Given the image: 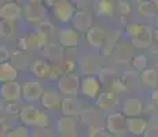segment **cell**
I'll return each mask as SVG.
<instances>
[{
  "mask_svg": "<svg viewBox=\"0 0 158 137\" xmlns=\"http://www.w3.org/2000/svg\"><path fill=\"white\" fill-rule=\"evenodd\" d=\"M81 88L80 78L74 73H65L58 80V89L68 96H76L78 93V89Z\"/></svg>",
  "mask_w": 158,
  "mask_h": 137,
  "instance_id": "cell-1",
  "label": "cell"
},
{
  "mask_svg": "<svg viewBox=\"0 0 158 137\" xmlns=\"http://www.w3.org/2000/svg\"><path fill=\"white\" fill-rule=\"evenodd\" d=\"M43 93V87L39 81H26L22 84V97L25 99V102L33 103L41 100Z\"/></svg>",
  "mask_w": 158,
  "mask_h": 137,
  "instance_id": "cell-2",
  "label": "cell"
},
{
  "mask_svg": "<svg viewBox=\"0 0 158 137\" xmlns=\"http://www.w3.org/2000/svg\"><path fill=\"white\" fill-rule=\"evenodd\" d=\"M52 14L60 23H68L69 21L73 19L76 13H74V7H73V4L69 0H62L60 3H58L55 7H52Z\"/></svg>",
  "mask_w": 158,
  "mask_h": 137,
  "instance_id": "cell-3",
  "label": "cell"
},
{
  "mask_svg": "<svg viewBox=\"0 0 158 137\" xmlns=\"http://www.w3.org/2000/svg\"><path fill=\"white\" fill-rule=\"evenodd\" d=\"M56 130L60 137H77V123L73 117H60L56 121Z\"/></svg>",
  "mask_w": 158,
  "mask_h": 137,
  "instance_id": "cell-4",
  "label": "cell"
},
{
  "mask_svg": "<svg viewBox=\"0 0 158 137\" xmlns=\"http://www.w3.org/2000/svg\"><path fill=\"white\" fill-rule=\"evenodd\" d=\"M106 127L113 135H121L127 129V118L123 112H114L110 114L106 119Z\"/></svg>",
  "mask_w": 158,
  "mask_h": 137,
  "instance_id": "cell-5",
  "label": "cell"
},
{
  "mask_svg": "<svg viewBox=\"0 0 158 137\" xmlns=\"http://www.w3.org/2000/svg\"><path fill=\"white\" fill-rule=\"evenodd\" d=\"M2 97L6 102H11L15 103L21 99L22 96V85H19L17 81H11V82H4L2 85Z\"/></svg>",
  "mask_w": 158,
  "mask_h": 137,
  "instance_id": "cell-6",
  "label": "cell"
},
{
  "mask_svg": "<svg viewBox=\"0 0 158 137\" xmlns=\"http://www.w3.org/2000/svg\"><path fill=\"white\" fill-rule=\"evenodd\" d=\"M81 92L89 99H96L101 92V82L95 75H87L81 80Z\"/></svg>",
  "mask_w": 158,
  "mask_h": 137,
  "instance_id": "cell-7",
  "label": "cell"
},
{
  "mask_svg": "<svg viewBox=\"0 0 158 137\" xmlns=\"http://www.w3.org/2000/svg\"><path fill=\"white\" fill-rule=\"evenodd\" d=\"M102 66V60L96 55H87L80 60V67L81 71L87 75H94L99 71Z\"/></svg>",
  "mask_w": 158,
  "mask_h": 137,
  "instance_id": "cell-8",
  "label": "cell"
},
{
  "mask_svg": "<svg viewBox=\"0 0 158 137\" xmlns=\"http://www.w3.org/2000/svg\"><path fill=\"white\" fill-rule=\"evenodd\" d=\"M72 22L77 32L87 33L89 29H92V26H91L92 25V17L87 11H77L74 14V17H73Z\"/></svg>",
  "mask_w": 158,
  "mask_h": 137,
  "instance_id": "cell-9",
  "label": "cell"
},
{
  "mask_svg": "<svg viewBox=\"0 0 158 137\" xmlns=\"http://www.w3.org/2000/svg\"><path fill=\"white\" fill-rule=\"evenodd\" d=\"M87 41L92 48H103L106 44V32L101 27H92L85 33Z\"/></svg>",
  "mask_w": 158,
  "mask_h": 137,
  "instance_id": "cell-10",
  "label": "cell"
},
{
  "mask_svg": "<svg viewBox=\"0 0 158 137\" xmlns=\"http://www.w3.org/2000/svg\"><path fill=\"white\" fill-rule=\"evenodd\" d=\"M25 18L29 22H39L41 23L43 21H45V8L41 4H28L25 6Z\"/></svg>",
  "mask_w": 158,
  "mask_h": 137,
  "instance_id": "cell-11",
  "label": "cell"
},
{
  "mask_svg": "<svg viewBox=\"0 0 158 137\" xmlns=\"http://www.w3.org/2000/svg\"><path fill=\"white\" fill-rule=\"evenodd\" d=\"M123 114L127 115L128 118H135L138 115H140V112L143 111V104L138 97H128L123 104Z\"/></svg>",
  "mask_w": 158,
  "mask_h": 137,
  "instance_id": "cell-12",
  "label": "cell"
},
{
  "mask_svg": "<svg viewBox=\"0 0 158 137\" xmlns=\"http://www.w3.org/2000/svg\"><path fill=\"white\" fill-rule=\"evenodd\" d=\"M153 38H154V32L151 30V27L143 25L142 32L139 33L135 38H132V44H133V47L143 50V48L150 47L151 42H153Z\"/></svg>",
  "mask_w": 158,
  "mask_h": 137,
  "instance_id": "cell-13",
  "label": "cell"
},
{
  "mask_svg": "<svg viewBox=\"0 0 158 137\" xmlns=\"http://www.w3.org/2000/svg\"><path fill=\"white\" fill-rule=\"evenodd\" d=\"M148 123L147 121L143 118H127V129L129 133H132L135 137H139L142 135H144L146 129H147Z\"/></svg>",
  "mask_w": 158,
  "mask_h": 137,
  "instance_id": "cell-14",
  "label": "cell"
},
{
  "mask_svg": "<svg viewBox=\"0 0 158 137\" xmlns=\"http://www.w3.org/2000/svg\"><path fill=\"white\" fill-rule=\"evenodd\" d=\"M22 14V8L17 4V3H6L2 8H0V17L4 21H15L21 17Z\"/></svg>",
  "mask_w": 158,
  "mask_h": 137,
  "instance_id": "cell-15",
  "label": "cell"
},
{
  "mask_svg": "<svg viewBox=\"0 0 158 137\" xmlns=\"http://www.w3.org/2000/svg\"><path fill=\"white\" fill-rule=\"evenodd\" d=\"M78 44V33L76 29H63L59 33V45L62 47H68V48H73L77 47Z\"/></svg>",
  "mask_w": 158,
  "mask_h": 137,
  "instance_id": "cell-16",
  "label": "cell"
},
{
  "mask_svg": "<svg viewBox=\"0 0 158 137\" xmlns=\"http://www.w3.org/2000/svg\"><path fill=\"white\" fill-rule=\"evenodd\" d=\"M60 110H62L63 115H66V117H74V115L81 114V104L74 97H66V99L62 100Z\"/></svg>",
  "mask_w": 158,
  "mask_h": 137,
  "instance_id": "cell-17",
  "label": "cell"
},
{
  "mask_svg": "<svg viewBox=\"0 0 158 137\" xmlns=\"http://www.w3.org/2000/svg\"><path fill=\"white\" fill-rule=\"evenodd\" d=\"M41 104L47 110H55L58 107H60L62 100H60V96L58 95L55 91H45L43 93V97H41Z\"/></svg>",
  "mask_w": 158,
  "mask_h": 137,
  "instance_id": "cell-18",
  "label": "cell"
},
{
  "mask_svg": "<svg viewBox=\"0 0 158 137\" xmlns=\"http://www.w3.org/2000/svg\"><path fill=\"white\" fill-rule=\"evenodd\" d=\"M39 111H40V110L36 108L33 104L23 106V107L19 110V119L25 125H35L36 118H37V115H39Z\"/></svg>",
  "mask_w": 158,
  "mask_h": 137,
  "instance_id": "cell-19",
  "label": "cell"
},
{
  "mask_svg": "<svg viewBox=\"0 0 158 137\" xmlns=\"http://www.w3.org/2000/svg\"><path fill=\"white\" fill-rule=\"evenodd\" d=\"M18 77V70L14 65L8 62H2L0 65V81L4 84V82H11L15 81Z\"/></svg>",
  "mask_w": 158,
  "mask_h": 137,
  "instance_id": "cell-20",
  "label": "cell"
},
{
  "mask_svg": "<svg viewBox=\"0 0 158 137\" xmlns=\"http://www.w3.org/2000/svg\"><path fill=\"white\" fill-rule=\"evenodd\" d=\"M96 104H98V107L101 110H103V111L111 110L115 104H117V96H115L113 92H105V93H102V95L98 96Z\"/></svg>",
  "mask_w": 158,
  "mask_h": 137,
  "instance_id": "cell-21",
  "label": "cell"
},
{
  "mask_svg": "<svg viewBox=\"0 0 158 137\" xmlns=\"http://www.w3.org/2000/svg\"><path fill=\"white\" fill-rule=\"evenodd\" d=\"M51 66L48 62H45L43 59H39L36 60L35 63H33L32 66H30V70H32V73L36 75V77L39 78H47L50 77L51 74Z\"/></svg>",
  "mask_w": 158,
  "mask_h": 137,
  "instance_id": "cell-22",
  "label": "cell"
},
{
  "mask_svg": "<svg viewBox=\"0 0 158 137\" xmlns=\"http://www.w3.org/2000/svg\"><path fill=\"white\" fill-rule=\"evenodd\" d=\"M43 52L47 56V59L52 60V62H59L63 58L62 45H58V44H47L43 48Z\"/></svg>",
  "mask_w": 158,
  "mask_h": 137,
  "instance_id": "cell-23",
  "label": "cell"
},
{
  "mask_svg": "<svg viewBox=\"0 0 158 137\" xmlns=\"http://www.w3.org/2000/svg\"><path fill=\"white\" fill-rule=\"evenodd\" d=\"M123 82L125 84L127 89H139L142 85L140 75H138L135 71H125L124 73Z\"/></svg>",
  "mask_w": 158,
  "mask_h": 137,
  "instance_id": "cell-24",
  "label": "cell"
},
{
  "mask_svg": "<svg viewBox=\"0 0 158 137\" xmlns=\"http://www.w3.org/2000/svg\"><path fill=\"white\" fill-rule=\"evenodd\" d=\"M140 80L142 84L146 85V87L156 88L158 85V73L154 69H146L144 71H142Z\"/></svg>",
  "mask_w": 158,
  "mask_h": 137,
  "instance_id": "cell-25",
  "label": "cell"
},
{
  "mask_svg": "<svg viewBox=\"0 0 158 137\" xmlns=\"http://www.w3.org/2000/svg\"><path fill=\"white\" fill-rule=\"evenodd\" d=\"M47 41H48V37L41 32H35L32 33V36L29 37V44H32L33 47H45L47 45Z\"/></svg>",
  "mask_w": 158,
  "mask_h": 137,
  "instance_id": "cell-26",
  "label": "cell"
},
{
  "mask_svg": "<svg viewBox=\"0 0 158 137\" xmlns=\"http://www.w3.org/2000/svg\"><path fill=\"white\" fill-rule=\"evenodd\" d=\"M118 38H120V33H118V32H114L113 34H111L110 37L106 40L105 47L102 48V50H103V54H105V56H109V55L113 52V48L115 47V42L118 41Z\"/></svg>",
  "mask_w": 158,
  "mask_h": 137,
  "instance_id": "cell-27",
  "label": "cell"
},
{
  "mask_svg": "<svg viewBox=\"0 0 158 137\" xmlns=\"http://www.w3.org/2000/svg\"><path fill=\"white\" fill-rule=\"evenodd\" d=\"M138 10L143 17H154L157 8H156V6L153 4V2H142L140 4H139Z\"/></svg>",
  "mask_w": 158,
  "mask_h": 137,
  "instance_id": "cell-28",
  "label": "cell"
},
{
  "mask_svg": "<svg viewBox=\"0 0 158 137\" xmlns=\"http://www.w3.org/2000/svg\"><path fill=\"white\" fill-rule=\"evenodd\" d=\"M14 33V25L11 21H4L2 19V22H0V34H2V37L4 38H8L11 37Z\"/></svg>",
  "mask_w": 158,
  "mask_h": 137,
  "instance_id": "cell-29",
  "label": "cell"
},
{
  "mask_svg": "<svg viewBox=\"0 0 158 137\" xmlns=\"http://www.w3.org/2000/svg\"><path fill=\"white\" fill-rule=\"evenodd\" d=\"M98 13L101 15H111L113 14V3H111V0H99Z\"/></svg>",
  "mask_w": 158,
  "mask_h": 137,
  "instance_id": "cell-30",
  "label": "cell"
},
{
  "mask_svg": "<svg viewBox=\"0 0 158 137\" xmlns=\"http://www.w3.org/2000/svg\"><path fill=\"white\" fill-rule=\"evenodd\" d=\"M37 30L41 33H44L47 37H51V36L54 34V32H55V27H54V25L50 22V21H43L41 23H39L37 25Z\"/></svg>",
  "mask_w": 158,
  "mask_h": 137,
  "instance_id": "cell-31",
  "label": "cell"
},
{
  "mask_svg": "<svg viewBox=\"0 0 158 137\" xmlns=\"http://www.w3.org/2000/svg\"><path fill=\"white\" fill-rule=\"evenodd\" d=\"M132 65H133V67H135L136 70H142V71H144V70L147 69L148 60H147V58L146 56H143V55H138V56L133 58Z\"/></svg>",
  "mask_w": 158,
  "mask_h": 137,
  "instance_id": "cell-32",
  "label": "cell"
},
{
  "mask_svg": "<svg viewBox=\"0 0 158 137\" xmlns=\"http://www.w3.org/2000/svg\"><path fill=\"white\" fill-rule=\"evenodd\" d=\"M7 137H30V132L25 126H17L7 133Z\"/></svg>",
  "mask_w": 158,
  "mask_h": 137,
  "instance_id": "cell-33",
  "label": "cell"
},
{
  "mask_svg": "<svg viewBox=\"0 0 158 137\" xmlns=\"http://www.w3.org/2000/svg\"><path fill=\"white\" fill-rule=\"evenodd\" d=\"M142 29H143V25H142V23H138V22L129 23V25L127 26V34H128L131 37V40H132V38H135L136 36L142 32Z\"/></svg>",
  "mask_w": 158,
  "mask_h": 137,
  "instance_id": "cell-34",
  "label": "cell"
},
{
  "mask_svg": "<svg viewBox=\"0 0 158 137\" xmlns=\"http://www.w3.org/2000/svg\"><path fill=\"white\" fill-rule=\"evenodd\" d=\"M48 123H50V117H48L45 112L39 111V115H37V118H36L35 126H37L39 129H44V127L48 126Z\"/></svg>",
  "mask_w": 158,
  "mask_h": 137,
  "instance_id": "cell-35",
  "label": "cell"
},
{
  "mask_svg": "<svg viewBox=\"0 0 158 137\" xmlns=\"http://www.w3.org/2000/svg\"><path fill=\"white\" fill-rule=\"evenodd\" d=\"M144 137H158V125H148L144 132Z\"/></svg>",
  "mask_w": 158,
  "mask_h": 137,
  "instance_id": "cell-36",
  "label": "cell"
},
{
  "mask_svg": "<svg viewBox=\"0 0 158 137\" xmlns=\"http://www.w3.org/2000/svg\"><path fill=\"white\" fill-rule=\"evenodd\" d=\"M111 88H113L114 92H124V91H127V87L125 84L123 82V80L118 81V80H114L111 82Z\"/></svg>",
  "mask_w": 158,
  "mask_h": 137,
  "instance_id": "cell-37",
  "label": "cell"
},
{
  "mask_svg": "<svg viewBox=\"0 0 158 137\" xmlns=\"http://www.w3.org/2000/svg\"><path fill=\"white\" fill-rule=\"evenodd\" d=\"M58 75H59V77H62V71H60L59 69H51V74H50V78H56Z\"/></svg>",
  "mask_w": 158,
  "mask_h": 137,
  "instance_id": "cell-38",
  "label": "cell"
},
{
  "mask_svg": "<svg viewBox=\"0 0 158 137\" xmlns=\"http://www.w3.org/2000/svg\"><path fill=\"white\" fill-rule=\"evenodd\" d=\"M120 8H121V13L123 14H128L129 10H131L128 3H120Z\"/></svg>",
  "mask_w": 158,
  "mask_h": 137,
  "instance_id": "cell-39",
  "label": "cell"
},
{
  "mask_svg": "<svg viewBox=\"0 0 158 137\" xmlns=\"http://www.w3.org/2000/svg\"><path fill=\"white\" fill-rule=\"evenodd\" d=\"M0 52H2V60L3 62H6L8 58V52H7V48L6 47H2V50H0Z\"/></svg>",
  "mask_w": 158,
  "mask_h": 137,
  "instance_id": "cell-40",
  "label": "cell"
},
{
  "mask_svg": "<svg viewBox=\"0 0 158 137\" xmlns=\"http://www.w3.org/2000/svg\"><path fill=\"white\" fill-rule=\"evenodd\" d=\"M44 2H45V4L50 6V7H55L58 3H60L62 0H44Z\"/></svg>",
  "mask_w": 158,
  "mask_h": 137,
  "instance_id": "cell-41",
  "label": "cell"
},
{
  "mask_svg": "<svg viewBox=\"0 0 158 137\" xmlns=\"http://www.w3.org/2000/svg\"><path fill=\"white\" fill-rule=\"evenodd\" d=\"M151 99H153L154 106H156V107H158V89L153 92V95H151Z\"/></svg>",
  "mask_w": 158,
  "mask_h": 137,
  "instance_id": "cell-42",
  "label": "cell"
},
{
  "mask_svg": "<svg viewBox=\"0 0 158 137\" xmlns=\"http://www.w3.org/2000/svg\"><path fill=\"white\" fill-rule=\"evenodd\" d=\"M28 44H29V40H25V38H21L19 40V47L22 48V50L28 48Z\"/></svg>",
  "mask_w": 158,
  "mask_h": 137,
  "instance_id": "cell-43",
  "label": "cell"
},
{
  "mask_svg": "<svg viewBox=\"0 0 158 137\" xmlns=\"http://www.w3.org/2000/svg\"><path fill=\"white\" fill-rule=\"evenodd\" d=\"M73 69H74V65H73V62H66V67H65L66 73H72Z\"/></svg>",
  "mask_w": 158,
  "mask_h": 137,
  "instance_id": "cell-44",
  "label": "cell"
},
{
  "mask_svg": "<svg viewBox=\"0 0 158 137\" xmlns=\"http://www.w3.org/2000/svg\"><path fill=\"white\" fill-rule=\"evenodd\" d=\"M28 3H30V4H41V0H28Z\"/></svg>",
  "mask_w": 158,
  "mask_h": 137,
  "instance_id": "cell-45",
  "label": "cell"
},
{
  "mask_svg": "<svg viewBox=\"0 0 158 137\" xmlns=\"http://www.w3.org/2000/svg\"><path fill=\"white\" fill-rule=\"evenodd\" d=\"M154 38L158 41V29L157 30H154Z\"/></svg>",
  "mask_w": 158,
  "mask_h": 137,
  "instance_id": "cell-46",
  "label": "cell"
},
{
  "mask_svg": "<svg viewBox=\"0 0 158 137\" xmlns=\"http://www.w3.org/2000/svg\"><path fill=\"white\" fill-rule=\"evenodd\" d=\"M151 2H153V4L156 6V8L158 10V0H151Z\"/></svg>",
  "mask_w": 158,
  "mask_h": 137,
  "instance_id": "cell-47",
  "label": "cell"
},
{
  "mask_svg": "<svg viewBox=\"0 0 158 137\" xmlns=\"http://www.w3.org/2000/svg\"><path fill=\"white\" fill-rule=\"evenodd\" d=\"M156 23H157V27H158V17H157V22Z\"/></svg>",
  "mask_w": 158,
  "mask_h": 137,
  "instance_id": "cell-48",
  "label": "cell"
}]
</instances>
